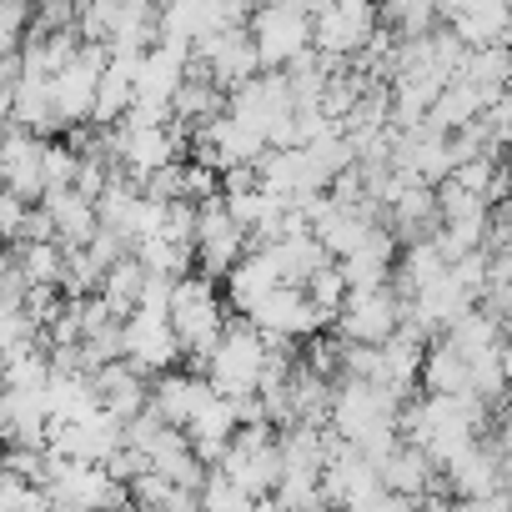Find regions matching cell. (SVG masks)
Here are the masks:
<instances>
[{
    "mask_svg": "<svg viewBox=\"0 0 512 512\" xmlns=\"http://www.w3.org/2000/svg\"><path fill=\"white\" fill-rule=\"evenodd\" d=\"M196 502H201V512H256V497H246V492H241L231 477H221L216 467L206 472Z\"/></svg>",
    "mask_w": 512,
    "mask_h": 512,
    "instance_id": "obj_36",
    "label": "cell"
},
{
    "mask_svg": "<svg viewBox=\"0 0 512 512\" xmlns=\"http://www.w3.org/2000/svg\"><path fill=\"white\" fill-rule=\"evenodd\" d=\"M377 477H382L387 492L422 502V497L432 492V482H437V467H432V457H427L417 442H397V447L377 462Z\"/></svg>",
    "mask_w": 512,
    "mask_h": 512,
    "instance_id": "obj_28",
    "label": "cell"
},
{
    "mask_svg": "<svg viewBox=\"0 0 512 512\" xmlns=\"http://www.w3.org/2000/svg\"><path fill=\"white\" fill-rule=\"evenodd\" d=\"M166 312H171V327H176V337H181V352H186L191 372L206 377V357H211L216 337L226 332V302H221V292H216V277H206V272L176 277Z\"/></svg>",
    "mask_w": 512,
    "mask_h": 512,
    "instance_id": "obj_1",
    "label": "cell"
},
{
    "mask_svg": "<svg viewBox=\"0 0 512 512\" xmlns=\"http://www.w3.org/2000/svg\"><path fill=\"white\" fill-rule=\"evenodd\" d=\"M146 282H151V272L141 267V256L136 251H126L121 262H111L106 267V277H101V287H96V297L126 322L136 307H141V297H146Z\"/></svg>",
    "mask_w": 512,
    "mask_h": 512,
    "instance_id": "obj_30",
    "label": "cell"
},
{
    "mask_svg": "<svg viewBox=\"0 0 512 512\" xmlns=\"http://www.w3.org/2000/svg\"><path fill=\"white\" fill-rule=\"evenodd\" d=\"M41 206H46V216H51V236H56V246H61V251H81V246H91V236L101 231L96 201H91V196H81L76 186L51 191Z\"/></svg>",
    "mask_w": 512,
    "mask_h": 512,
    "instance_id": "obj_21",
    "label": "cell"
},
{
    "mask_svg": "<svg viewBox=\"0 0 512 512\" xmlns=\"http://www.w3.org/2000/svg\"><path fill=\"white\" fill-rule=\"evenodd\" d=\"M186 76H191V46L156 41L151 51H141V66H136V101H161V106H171L176 91L186 86Z\"/></svg>",
    "mask_w": 512,
    "mask_h": 512,
    "instance_id": "obj_19",
    "label": "cell"
},
{
    "mask_svg": "<svg viewBox=\"0 0 512 512\" xmlns=\"http://www.w3.org/2000/svg\"><path fill=\"white\" fill-rule=\"evenodd\" d=\"M251 251V236L241 231V221L231 216V206L221 196L196 206V267L206 277H226L241 256Z\"/></svg>",
    "mask_w": 512,
    "mask_h": 512,
    "instance_id": "obj_14",
    "label": "cell"
},
{
    "mask_svg": "<svg viewBox=\"0 0 512 512\" xmlns=\"http://www.w3.org/2000/svg\"><path fill=\"white\" fill-rule=\"evenodd\" d=\"M206 397H211V382L196 377V372H181V367H171V372H161V377L151 382V412H156L166 427H186Z\"/></svg>",
    "mask_w": 512,
    "mask_h": 512,
    "instance_id": "obj_24",
    "label": "cell"
},
{
    "mask_svg": "<svg viewBox=\"0 0 512 512\" xmlns=\"http://www.w3.org/2000/svg\"><path fill=\"white\" fill-rule=\"evenodd\" d=\"M462 81H472L487 101H497L512 81V51L507 46H482V51H467L462 61Z\"/></svg>",
    "mask_w": 512,
    "mask_h": 512,
    "instance_id": "obj_35",
    "label": "cell"
},
{
    "mask_svg": "<svg viewBox=\"0 0 512 512\" xmlns=\"http://www.w3.org/2000/svg\"><path fill=\"white\" fill-rule=\"evenodd\" d=\"M106 46H91L81 41V51L51 76V106H56V126L61 131H76V126H91V111H96V86H101V71H106Z\"/></svg>",
    "mask_w": 512,
    "mask_h": 512,
    "instance_id": "obj_8",
    "label": "cell"
},
{
    "mask_svg": "<svg viewBox=\"0 0 512 512\" xmlns=\"http://www.w3.org/2000/svg\"><path fill=\"white\" fill-rule=\"evenodd\" d=\"M11 56H21V36L0 31V61H11Z\"/></svg>",
    "mask_w": 512,
    "mask_h": 512,
    "instance_id": "obj_40",
    "label": "cell"
},
{
    "mask_svg": "<svg viewBox=\"0 0 512 512\" xmlns=\"http://www.w3.org/2000/svg\"><path fill=\"white\" fill-rule=\"evenodd\" d=\"M91 392H96V407H106V412L121 417V422H131V417H141V412L151 407V382H146L126 357L96 367V372H91Z\"/></svg>",
    "mask_w": 512,
    "mask_h": 512,
    "instance_id": "obj_20",
    "label": "cell"
},
{
    "mask_svg": "<svg viewBox=\"0 0 512 512\" xmlns=\"http://www.w3.org/2000/svg\"><path fill=\"white\" fill-rule=\"evenodd\" d=\"M502 231H512V196L502 201Z\"/></svg>",
    "mask_w": 512,
    "mask_h": 512,
    "instance_id": "obj_42",
    "label": "cell"
},
{
    "mask_svg": "<svg viewBox=\"0 0 512 512\" xmlns=\"http://www.w3.org/2000/svg\"><path fill=\"white\" fill-rule=\"evenodd\" d=\"M256 181H262L277 201H287L292 211H307L312 201H322L332 191V181L322 176V166L312 161L307 146H277L256 161Z\"/></svg>",
    "mask_w": 512,
    "mask_h": 512,
    "instance_id": "obj_11",
    "label": "cell"
},
{
    "mask_svg": "<svg viewBox=\"0 0 512 512\" xmlns=\"http://www.w3.org/2000/svg\"><path fill=\"white\" fill-rule=\"evenodd\" d=\"M26 221H31V201L0 191V251H16L26 241Z\"/></svg>",
    "mask_w": 512,
    "mask_h": 512,
    "instance_id": "obj_38",
    "label": "cell"
},
{
    "mask_svg": "<svg viewBox=\"0 0 512 512\" xmlns=\"http://www.w3.org/2000/svg\"><path fill=\"white\" fill-rule=\"evenodd\" d=\"M186 151V131L171 121V126H111V156H116V171L131 176V181H151L156 171L176 166Z\"/></svg>",
    "mask_w": 512,
    "mask_h": 512,
    "instance_id": "obj_7",
    "label": "cell"
},
{
    "mask_svg": "<svg viewBox=\"0 0 512 512\" xmlns=\"http://www.w3.org/2000/svg\"><path fill=\"white\" fill-rule=\"evenodd\" d=\"M191 156L201 161V166H211L216 176H226V171H241V166H256L267 156V141L256 136L251 126H241L236 116H216V121H206L201 131H191Z\"/></svg>",
    "mask_w": 512,
    "mask_h": 512,
    "instance_id": "obj_15",
    "label": "cell"
},
{
    "mask_svg": "<svg viewBox=\"0 0 512 512\" xmlns=\"http://www.w3.org/2000/svg\"><path fill=\"white\" fill-rule=\"evenodd\" d=\"M11 256H16V272H21L26 292H31V287H61L66 251H61L56 241H21Z\"/></svg>",
    "mask_w": 512,
    "mask_h": 512,
    "instance_id": "obj_34",
    "label": "cell"
},
{
    "mask_svg": "<svg viewBox=\"0 0 512 512\" xmlns=\"http://www.w3.org/2000/svg\"><path fill=\"white\" fill-rule=\"evenodd\" d=\"M467 51L482 46H512V0H462L442 21Z\"/></svg>",
    "mask_w": 512,
    "mask_h": 512,
    "instance_id": "obj_17",
    "label": "cell"
},
{
    "mask_svg": "<svg viewBox=\"0 0 512 512\" xmlns=\"http://www.w3.org/2000/svg\"><path fill=\"white\" fill-rule=\"evenodd\" d=\"M221 26L226 21L216 11V0H166L156 11V41H171V46H196Z\"/></svg>",
    "mask_w": 512,
    "mask_h": 512,
    "instance_id": "obj_25",
    "label": "cell"
},
{
    "mask_svg": "<svg viewBox=\"0 0 512 512\" xmlns=\"http://www.w3.org/2000/svg\"><path fill=\"white\" fill-rule=\"evenodd\" d=\"M121 357L141 372V377H161L171 372L186 352H181V337L171 327V312L166 307H136L126 322H121Z\"/></svg>",
    "mask_w": 512,
    "mask_h": 512,
    "instance_id": "obj_9",
    "label": "cell"
},
{
    "mask_svg": "<svg viewBox=\"0 0 512 512\" xmlns=\"http://www.w3.org/2000/svg\"><path fill=\"white\" fill-rule=\"evenodd\" d=\"M221 477H231L246 497H272L282 482V447H277V427L256 422V427H236L231 447L216 462Z\"/></svg>",
    "mask_w": 512,
    "mask_h": 512,
    "instance_id": "obj_4",
    "label": "cell"
},
{
    "mask_svg": "<svg viewBox=\"0 0 512 512\" xmlns=\"http://www.w3.org/2000/svg\"><path fill=\"white\" fill-rule=\"evenodd\" d=\"M226 111V91L216 86V81H206V76H186V86L176 91V101H171V121L191 136V131H201L206 121H216Z\"/></svg>",
    "mask_w": 512,
    "mask_h": 512,
    "instance_id": "obj_32",
    "label": "cell"
},
{
    "mask_svg": "<svg viewBox=\"0 0 512 512\" xmlns=\"http://www.w3.org/2000/svg\"><path fill=\"white\" fill-rule=\"evenodd\" d=\"M467 387H472V362L447 337L427 342V352H422V392H432V397H462Z\"/></svg>",
    "mask_w": 512,
    "mask_h": 512,
    "instance_id": "obj_29",
    "label": "cell"
},
{
    "mask_svg": "<svg viewBox=\"0 0 512 512\" xmlns=\"http://www.w3.org/2000/svg\"><path fill=\"white\" fill-rule=\"evenodd\" d=\"M267 251H272V262H277V272H282L287 287H307V277H312L322 262H332V256L322 251V241L312 236L307 221H292L277 241H267Z\"/></svg>",
    "mask_w": 512,
    "mask_h": 512,
    "instance_id": "obj_26",
    "label": "cell"
},
{
    "mask_svg": "<svg viewBox=\"0 0 512 512\" xmlns=\"http://www.w3.org/2000/svg\"><path fill=\"white\" fill-rule=\"evenodd\" d=\"M277 287H287V282H282V272H277V262H272L267 246H251L241 262L221 277V292H226V302H231L241 317H251Z\"/></svg>",
    "mask_w": 512,
    "mask_h": 512,
    "instance_id": "obj_18",
    "label": "cell"
},
{
    "mask_svg": "<svg viewBox=\"0 0 512 512\" xmlns=\"http://www.w3.org/2000/svg\"><path fill=\"white\" fill-rule=\"evenodd\" d=\"M191 71L206 76V81H216V86L231 96L241 81L262 76V56H256V41H251L246 26H221V31H211L206 41L191 46Z\"/></svg>",
    "mask_w": 512,
    "mask_h": 512,
    "instance_id": "obj_10",
    "label": "cell"
},
{
    "mask_svg": "<svg viewBox=\"0 0 512 512\" xmlns=\"http://www.w3.org/2000/svg\"><path fill=\"white\" fill-rule=\"evenodd\" d=\"M467 362H477V357H492V352H502V342H507V332H502V322L492 317V312H482V307H472V312H462L447 332H442Z\"/></svg>",
    "mask_w": 512,
    "mask_h": 512,
    "instance_id": "obj_33",
    "label": "cell"
},
{
    "mask_svg": "<svg viewBox=\"0 0 512 512\" xmlns=\"http://www.w3.org/2000/svg\"><path fill=\"white\" fill-rule=\"evenodd\" d=\"M397 236L387 226H377L352 256H342V277L352 292H372V287H392V267H397Z\"/></svg>",
    "mask_w": 512,
    "mask_h": 512,
    "instance_id": "obj_23",
    "label": "cell"
},
{
    "mask_svg": "<svg viewBox=\"0 0 512 512\" xmlns=\"http://www.w3.org/2000/svg\"><path fill=\"white\" fill-rule=\"evenodd\" d=\"M487 106H492V101H487V96H482L472 81H462V76H457V81H447V86H442V96L432 101V111H427V126H432V131H442V136H452V131L472 126V121H477Z\"/></svg>",
    "mask_w": 512,
    "mask_h": 512,
    "instance_id": "obj_31",
    "label": "cell"
},
{
    "mask_svg": "<svg viewBox=\"0 0 512 512\" xmlns=\"http://www.w3.org/2000/svg\"><path fill=\"white\" fill-rule=\"evenodd\" d=\"M302 292H307V297H312V302H317L322 312H332V317H337L352 287H347V277H342V262L332 256V262H322V267H317V272L307 277V287H302Z\"/></svg>",
    "mask_w": 512,
    "mask_h": 512,
    "instance_id": "obj_37",
    "label": "cell"
},
{
    "mask_svg": "<svg viewBox=\"0 0 512 512\" xmlns=\"http://www.w3.org/2000/svg\"><path fill=\"white\" fill-rule=\"evenodd\" d=\"M246 322L262 332L267 342H292V347H302L317 332H332V312H322L302 287H277Z\"/></svg>",
    "mask_w": 512,
    "mask_h": 512,
    "instance_id": "obj_12",
    "label": "cell"
},
{
    "mask_svg": "<svg viewBox=\"0 0 512 512\" xmlns=\"http://www.w3.org/2000/svg\"><path fill=\"white\" fill-rule=\"evenodd\" d=\"M342 512H347V507H342Z\"/></svg>",
    "mask_w": 512,
    "mask_h": 512,
    "instance_id": "obj_43",
    "label": "cell"
},
{
    "mask_svg": "<svg viewBox=\"0 0 512 512\" xmlns=\"http://www.w3.org/2000/svg\"><path fill=\"white\" fill-rule=\"evenodd\" d=\"M256 6H262V0H216V11H221L226 26H246Z\"/></svg>",
    "mask_w": 512,
    "mask_h": 512,
    "instance_id": "obj_39",
    "label": "cell"
},
{
    "mask_svg": "<svg viewBox=\"0 0 512 512\" xmlns=\"http://www.w3.org/2000/svg\"><path fill=\"white\" fill-rule=\"evenodd\" d=\"M332 332L342 342L357 347H382L387 337L402 332V297L392 287H372V292H347L342 312L332 317Z\"/></svg>",
    "mask_w": 512,
    "mask_h": 512,
    "instance_id": "obj_13",
    "label": "cell"
},
{
    "mask_svg": "<svg viewBox=\"0 0 512 512\" xmlns=\"http://www.w3.org/2000/svg\"><path fill=\"white\" fill-rule=\"evenodd\" d=\"M502 377H507V382H512V337H507V342H502Z\"/></svg>",
    "mask_w": 512,
    "mask_h": 512,
    "instance_id": "obj_41",
    "label": "cell"
},
{
    "mask_svg": "<svg viewBox=\"0 0 512 512\" xmlns=\"http://www.w3.org/2000/svg\"><path fill=\"white\" fill-rule=\"evenodd\" d=\"M236 427H241V422H236V402H231V397H216V392H211V397H206V402L196 407V417H191V422H186L181 432H186L191 452H196V457H201L206 467H216V462H221V452L231 447Z\"/></svg>",
    "mask_w": 512,
    "mask_h": 512,
    "instance_id": "obj_22",
    "label": "cell"
},
{
    "mask_svg": "<svg viewBox=\"0 0 512 512\" xmlns=\"http://www.w3.org/2000/svg\"><path fill=\"white\" fill-rule=\"evenodd\" d=\"M382 26L377 0H322L312 11V51L347 66Z\"/></svg>",
    "mask_w": 512,
    "mask_h": 512,
    "instance_id": "obj_5",
    "label": "cell"
},
{
    "mask_svg": "<svg viewBox=\"0 0 512 512\" xmlns=\"http://www.w3.org/2000/svg\"><path fill=\"white\" fill-rule=\"evenodd\" d=\"M256 56H262V71H287L292 61H302L312 51V16L297 6H277V0H262L246 21Z\"/></svg>",
    "mask_w": 512,
    "mask_h": 512,
    "instance_id": "obj_6",
    "label": "cell"
},
{
    "mask_svg": "<svg viewBox=\"0 0 512 512\" xmlns=\"http://www.w3.org/2000/svg\"><path fill=\"white\" fill-rule=\"evenodd\" d=\"M267 352L272 342L256 332L246 317L241 322H226V332L216 337L211 357H206V382L216 397H251L256 387H262V367H267Z\"/></svg>",
    "mask_w": 512,
    "mask_h": 512,
    "instance_id": "obj_3",
    "label": "cell"
},
{
    "mask_svg": "<svg viewBox=\"0 0 512 512\" xmlns=\"http://www.w3.org/2000/svg\"><path fill=\"white\" fill-rule=\"evenodd\" d=\"M0 191L46 201V136H31L21 126L0 131Z\"/></svg>",
    "mask_w": 512,
    "mask_h": 512,
    "instance_id": "obj_16",
    "label": "cell"
},
{
    "mask_svg": "<svg viewBox=\"0 0 512 512\" xmlns=\"http://www.w3.org/2000/svg\"><path fill=\"white\" fill-rule=\"evenodd\" d=\"M226 116H236L241 126H251L256 136L267 141V151L297 146V101H292V86H287L282 71H262V76L241 81L226 96Z\"/></svg>",
    "mask_w": 512,
    "mask_h": 512,
    "instance_id": "obj_2",
    "label": "cell"
},
{
    "mask_svg": "<svg viewBox=\"0 0 512 512\" xmlns=\"http://www.w3.org/2000/svg\"><path fill=\"white\" fill-rule=\"evenodd\" d=\"M136 66L141 56H106V71H101V86H96V111H91V126L111 131L126 121L131 101H136Z\"/></svg>",
    "mask_w": 512,
    "mask_h": 512,
    "instance_id": "obj_27",
    "label": "cell"
}]
</instances>
